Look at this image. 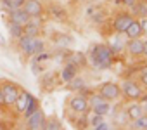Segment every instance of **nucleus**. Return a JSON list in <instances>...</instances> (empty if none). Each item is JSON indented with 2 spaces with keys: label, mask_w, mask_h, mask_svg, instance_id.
Returning <instances> with one entry per match:
<instances>
[{
  "label": "nucleus",
  "mask_w": 147,
  "mask_h": 130,
  "mask_svg": "<svg viewBox=\"0 0 147 130\" xmlns=\"http://www.w3.org/2000/svg\"><path fill=\"white\" fill-rule=\"evenodd\" d=\"M23 4H24V0H2V5H4V9H7V11H11V9H19V7H23Z\"/></svg>",
  "instance_id": "25"
},
{
  "label": "nucleus",
  "mask_w": 147,
  "mask_h": 130,
  "mask_svg": "<svg viewBox=\"0 0 147 130\" xmlns=\"http://www.w3.org/2000/svg\"><path fill=\"white\" fill-rule=\"evenodd\" d=\"M142 114H144V111H142V108H140V104L137 101H133V104H130L126 108V118L130 121L135 120V118H138V116H142Z\"/></svg>",
  "instance_id": "19"
},
{
  "label": "nucleus",
  "mask_w": 147,
  "mask_h": 130,
  "mask_svg": "<svg viewBox=\"0 0 147 130\" xmlns=\"http://www.w3.org/2000/svg\"><path fill=\"white\" fill-rule=\"evenodd\" d=\"M137 102L140 104V108H142L144 114H147V94H142V95H140V99H138Z\"/></svg>",
  "instance_id": "30"
},
{
  "label": "nucleus",
  "mask_w": 147,
  "mask_h": 130,
  "mask_svg": "<svg viewBox=\"0 0 147 130\" xmlns=\"http://www.w3.org/2000/svg\"><path fill=\"white\" fill-rule=\"evenodd\" d=\"M69 108L73 113H78V114H87L90 111V104H88V97L83 95V94H75L71 99H69Z\"/></svg>",
  "instance_id": "6"
},
{
  "label": "nucleus",
  "mask_w": 147,
  "mask_h": 130,
  "mask_svg": "<svg viewBox=\"0 0 147 130\" xmlns=\"http://www.w3.org/2000/svg\"><path fill=\"white\" fill-rule=\"evenodd\" d=\"M85 87H87L85 80H83V78H80L78 75H76L75 78H73V80L67 83V89H69V90H75V92H80V90H83Z\"/></svg>",
  "instance_id": "22"
},
{
  "label": "nucleus",
  "mask_w": 147,
  "mask_h": 130,
  "mask_svg": "<svg viewBox=\"0 0 147 130\" xmlns=\"http://www.w3.org/2000/svg\"><path fill=\"white\" fill-rule=\"evenodd\" d=\"M9 33H11V37H12L14 40H19V38L24 35V26H21V24H18V23L9 21Z\"/></svg>",
  "instance_id": "20"
},
{
  "label": "nucleus",
  "mask_w": 147,
  "mask_h": 130,
  "mask_svg": "<svg viewBox=\"0 0 147 130\" xmlns=\"http://www.w3.org/2000/svg\"><path fill=\"white\" fill-rule=\"evenodd\" d=\"M33 59H35V61H38V62H43V61H49V59H50V54L43 50V52H40V54H35V57H33Z\"/></svg>",
  "instance_id": "29"
},
{
  "label": "nucleus",
  "mask_w": 147,
  "mask_h": 130,
  "mask_svg": "<svg viewBox=\"0 0 147 130\" xmlns=\"http://www.w3.org/2000/svg\"><path fill=\"white\" fill-rule=\"evenodd\" d=\"M33 97H35V95H33L31 92H28V90H23V89H21V92H19V95H18V99H16V102H14L16 113H18V114H23V113H24V109L28 108V104H30V101H31Z\"/></svg>",
  "instance_id": "10"
},
{
  "label": "nucleus",
  "mask_w": 147,
  "mask_h": 130,
  "mask_svg": "<svg viewBox=\"0 0 147 130\" xmlns=\"http://www.w3.org/2000/svg\"><path fill=\"white\" fill-rule=\"evenodd\" d=\"M0 85H2V92H4L7 108H12L14 102H16V99H18V95H19V92H21V87L16 82H11V80H5Z\"/></svg>",
  "instance_id": "4"
},
{
  "label": "nucleus",
  "mask_w": 147,
  "mask_h": 130,
  "mask_svg": "<svg viewBox=\"0 0 147 130\" xmlns=\"http://www.w3.org/2000/svg\"><path fill=\"white\" fill-rule=\"evenodd\" d=\"M99 94L107 101V102H114L121 97V87L114 82H102L99 85Z\"/></svg>",
  "instance_id": "3"
},
{
  "label": "nucleus",
  "mask_w": 147,
  "mask_h": 130,
  "mask_svg": "<svg viewBox=\"0 0 147 130\" xmlns=\"http://www.w3.org/2000/svg\"><path fill=\"white\" fill-rule=\"evenodd\" d=\"M133 19H135V18H133V14H131V12H126V11L118 12V14L114 16V19H113V30H114L116 33L123 35Z\"/></svg>",
  "instance_id": "7"
},
{
  "label": "nucleus",
  "mask_w": 147,
  "mask_h": 130,
  "mask_svg": "<svg viewBox=\"0 0 147 130\" xmlns=\"http://www.w3.org/2000/svg\"><path fill=\"white\" fill-rule=\"evenodd\" d=\"M0 118H2V109H0Z\"/></svg>",
  "instance_id": "40"
},
{
  "label": "nucleus",
  "mask_w": 147,
  "mask_h": 130,
  "mask_svg": "<svg viewBox=\"0 0 147 130\" xmlns=\"http://www.w3.org/2000/svg\"><path fill=\"white\" fill-rule=\"evenodd\" d=\"M121 92L125 94V97L128 101H138L140 95L144 94V89L135 80H125L123 82V87H121Z\"/></svg>",
  "instance_id": "5"
},
{
  "label": "nucleus",
  "mask_w": 147,
  "mask_h": 130,
  "mask_svg": "<svg viewBox=\"0 0 147 130\" xmlns=\"http://www.w3.org/2000/svg\"><path fill=\"white\" fill-rule=\"evenodd\" d=\"M18 47L19 50L30 57V56H35V54H40L45 50V42L40 38V37H28V35H23L19 40H18Z\"/></svg>",
  "instance_id": "2"
},
{
  "label": "nucleus",
  "mask_w": 147,
  "mask_h": 130,
  "mask_svg": "<svg viewBox=\"0 0 147 130\" xmlns=\"http://www.w3.org/2000/svg\"><path fill=\"white\" fill-rule=\"evenodd\" d=\"M90 109H92L95 114H102V116H106V114H109V113H111L113 106H111V102L104 101V102H100V104H95V106H92Z\"/></svg>",
  "instance_id": "21"
},
{
  "label": "nucleus",
  "mask_w": 147,
  "mask_h": 130,
  "mask_svg": "<svg viewBox=\"0 0 147 130\" xmlns=\"http://www.w3.org/2000/svg\"><path fill=\"white\" fill-rule=\"evenodd\" d=\"M23 11L30 18H42L43 16V4L40 2V0H24Z\"/></svg>",
  "instance_id": "9"
},
{
  "label": "nucleus",
  "mask_w": 147,
  "mask_h": 130,
  "mask_svg": "<svg viewBox=\"0 0 147 130\" xmlns=\"http://www.w3.org/2000/svg\"><path fill=\"white\" fill-rule=\"evenodd\" d=\"M45 118H47V116H45L43 109L38 108L36 111H33L30 116L24 118V120H26V128H30V130H40V128H43Z\"/></svg>",
  "instance_id": "8"
},
{
  "label": "nucleus",
  "mask_w": 147,
  "mask_h": 130,
  "mask_svg": "<svg viewBox=\"0 0 147 130\" xmlns=\"http://www.w3.org/2000/svg\"><path fill=\"white\" fill-rule=\"evenodd\" d=\"M62 125L57 118H45V123H43V130H61Z\"/></svg>",
  "instance_id": "24"
},
{
  "label": "nucleus",
  "mask_w": 147,
  "mask_h": 130,
  "mask_svg": "<svg viewBox=\"0 0 147 130\" xmlns=\"http://www.w3.org/2000/svg\"><path fill=\"white\" fill-rule=\"evenodd\" d=\"M67 61L73 62V64H76L78 68L87 66V64H88V57H87V54H83V52H73V54L67 57Z\"/></svg>",
  "instance_id": "18"
},
{
  "label": "nucleus",
  "mask_w": 147,
  "mask_h": 130,
  "mask_svg": "<svg viewBox=\"0 0 147 130\" xmlns=\"http://www.w3.org/2000/svg\"><path fill=\"white\" fill-rule=\"evenodd\" d=\"M114 52L109 45H104V43H94L90 47V52H88V61L92 62V66L97 68V70H109L114 62Z\"/></svg>",
  "instance_id": "1"
},
{
  "label": "nucleus",
  "mask_w": 147,
  "mask_h": 130,
  "mask_svg": "<svg viewBox=\"0 0 147 130\" xmlns=\"http://www.w3.org/2000/svg\"><path fill=\"white\" fill-rule=\"evenodd\" d=\"M38 19L40 18H30V21L24 24V35H28V37H40L42 24H40Z\"/></svg>",
  "instance_id": "15"
},
{
  "label": "nucleus",
  "mask_w": 147,
  "mask_h": 130,
  "mask_svg": "<svg viewBox=\"0 0 147 130\" xmlns=\"http://www.w3.org/2000/svg\"><path fill=\"white\" fill-rule=\"evenodd\" d=\"M140 73H147V64H145V66H142V70H140Z\"/></svg>",
  "instance_id": "39"
},
{
  "label": "nucleus",
  "mask_w": 147,
  "mask_h": 130,
  "mask_svg": "<svg viewBox=\"0 0 147 130\" xmlns=\"http://www.w3.org/2000/svg\"><path fill=\"white\" fill-rule=\"evenodd\" d=\"M142 56L147 59V40H144V52H142Z\"/></svg>",
  "instance_id": "37"
},
{
  "label": "nucleus",
  "mask_w": 147,
  "mask_h": 130,
  "mask_svg": "<svg viewBox=\"0 0 147 130\" xmlns=\"http://www.w3.org/2000/svg\"><path fill=\"white\" fill-rule=\"evenodd\" d=\"M121 2H123V5H125V7L131 9V7H133V4L137 2V0H121Z\"/></svg>",
  "instance_id": "36"
},
{
  "label": "nucleus",
  "mask_w": 147,
  "mask_h": 130,
  "mask_svg": "<svg viewBox=\"0 0 147 130\" xmlns=\"http://www.w3.org/2000/svg\"><path fill=\"white\" fill-rule=\"evenodd\" d=\"M31 71H33V75H36V77H38V75L43 71L42 62H38V61H35V59H33V61H31Z\"/></svg>",
  "instance_id": "27"
},
{
  "label": "nucleus",
  "mask_w": 147,
  "mask_h": 130,
  "mask_svg": "<svg viewBox=\"0 0 147 130\" xmlns=\"http://www.w3.org/2000/svg\"><path fill=\"white\" fill-rule=\"evenodd\" d=\"M76 127H78V128H87V127H88V120H87V118L78 120V121H76Z\"/></svg>",
  "instance_id": "32"
},
{
  "label": "nucleus",
  "mask_w": 147,
  "mask_h": 130,
  "mask_svg": "<svg viewBox=\"0 0 147 130\" xmlns=\"http://www.w3.org/2000/svg\"><path fill=\"white\" fill-rule=\"evenodd\" d=\"M38 108H40V102H38V99H36V97H33V99L30 101V104H28V108L24 109V113H23V116H24V118H26V116H30V114H31L33 111H36Z\"/></svg>",
  "instance_id": "26"
},
{
  "label": "nucleus",
  "mask_w": 147,
  "mask_h": 130,
  "mask_svg": "<svg viewBox=\"0 0 147 130\" xmlns=\"http://www.w3.org/2000/svg\"><path fill=\"white\" fill-rule=\"evenodd\" d=\"M57 80H61L59 78V73H47V75H43L42 77V80H40V89L43 90V92H52L55 87H57Z\"/></svg>",
  "instance_id": "12"
},
{
  "label": "nucleus",
  "mask_w": 147,
  "mask_h": 130,
  "mask_svg": "<svg viewBox=\"0 0 147 130\" xmlns=\"http://www.w3.org/2000/svg\"><path fill=\"white\" fill-rule=\"evenodd\" d=\"M138 83H140L144 89H147V73H140V80H138Z\"/></svg>",
  "instance_id": "33"
},
{
  "label": "nucleus",
  "mask_w": 147,
  "mask_h": 130,
  "mask_svg": "<svg viewBox=\"0 0 147 130\" xmlns=\"http://www.w3.org/2000/svg\"><path fill=\"white\" fill-rule=\"evenodd\" d=\"M9 21L24 26V24L30 21V16L23 11V7H19V9H11V11H9Z\"/></svg>",
  "instance_id": "14"
},
{
  "label": "nucleus",
  "mask_w": 147,
  "mask_h": 130,
  "mask_svg": "<svg viewBox=\"0 0 147 130\" xmlns=\"http://www.w3.org/2000/svg\"><path fill=\"white\" fill-rule=\"evenodd\" d=\"M100 121H104V116H102V114H95V113H94V116L88 120V125H92V127L95 128V127H97Z\"/></svg>",
  "instance_id": "28"
},
{
  "label": "nucleus",
  "mask_w": 147,
  "mask_h": 130,
  "mask_svg": "<svg viewBox=\"0 0 147 130\" xmlns=\"http://www.w3.org/2000/svg\"><path fill=\"white\" fill-rule=\"evenodd\" d=\"M130 128H135V130H147V114H142V116L131 120Z\"/></svg>",
  "instance_id": "23"
},
{
  "label": "nucleus",
  "mask_w": 147,
  "mask_h": 130,
  "mask_svg": "<svg viewBox=\"0 0 147 130\" xmlns=\"http://www.w3.org/2000/svg\"><path fill=\"white\" fill-rule=\"evenodd\" d=\"M126 52L131 57H140L144 52V40L140 38H128L126 42Z\"/></svg>",
  "instance_id": "13"
},
{
  "label": "nucleus",
  "mask_w": 147,
  "mask_h": 130,
  "mask_svg": "<svg viewBox=\"0 0 147 130\" xmlns=\"http://www.w3.org/2000/svg\"><path fill=\"white\" fill-rule=\"evenodd\" d=\"M109 128H111V125L106 123V121H100V123L95 127V130H109Z\"/></svg>",
  "instance_id": "34"
},
{
  "label": "nucleus",
  "mask_w": 147,
  "mask_h": 130,
  "mask_svg": "<svg viewBox=\"0 0 147 130\" xmlns=\"http://www.w3.org/2000/svg\"><path fill=\"white\" fill-rule=\"evenodd\" d=\"M140 24H142V33L147 37V18H142L140 19Z\"/></svg>",
  "instance_id": "35"
},
{
  "label": "nucleus",
  "mask_w": 147,
  "mask_h": 130,
  "mask_svg": "<svg viewBox=\"0 0 147 130\" xmlns=\"http://www.w3.org/2000/svg\"><path fill=\"white\" fill-rule=\"evenodd\" d=\"M76 75H78V66L67 61L64 66H62L61 73H59V78H61V82H62V83H69L73 78L76 77Z\"/></svg>",
  "instance_id": "11"
},
{
  "label": "nucleus",
  "mask_w": 147,
  "mask_h": 130,
  "mask_svg": "<svg viewBox=\"0 0 147 130\" xmlns=\"http://www.w3.org/2000/svg\"><path fill=\"white\" fill-rule=\"evenodd\" d=\"M133 18H147V0H137L131 7Z\"/></svg>",
  "instance_id": "17"
},
{
  "label": "nucleus",
  "mask_w": 147,
  "mask_h": 130,
  "mask_svg": "<svg viewBox=\"0 0 147 130\" xmlns=\"http://www.w3.org/2000/svg\"><path fill=\"white\" fill-rule=\"evenodd\" d=\"M125 35H126L128 38H140V37L144 35V33H142V24H140V21H138L137 18L130 23V26L126 28Z\"/></svg>",
  "instance_id": "16"
},
{
  "label": "nucleus",
  "mask_w": 147,
  "mask_h": 130,
  "mask_svg": "<svg viewBox=\"0 0 147 130\" xmlns=\"http://www.w3.org/2000/svg\"><path fill=\"white\" fill-rule=\"evenodd\" d=\"M0 109H7V104H5V97H4V92H2V85H0Z\"/></svg>",
  "instance_id": "31"
},
{
  "label": "nucleus",
  "mask_w": 147,
  "mask_h": 130,
  "mask_svg": "<svg viewBox=\"0 0 147 130\" xmlns=\"http://www.w3.org/2000/svg\"><path fill=\"white\" fill-rule=\"evenodd\" d=\"M0 47H5V38H4L2 33H0Z\"/></svg>",
  "instance_id": "38"
}]
</instances>
